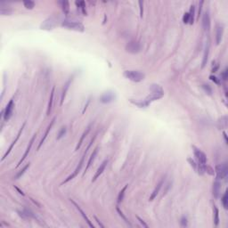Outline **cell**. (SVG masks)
Returning a JSON list of instances; mask_svg holds the SVG:
<instances>
[{
	"mask_svg": "<svg viewBox=\"0 0 228 228\" xmlns=\"http://www.w3.org/2000/svg\"><path fill=\"white\" fill-rule=\"evenodd\" d=\"M95 221L97 222V224H98V225H99V226H100L101 227H104V226H103V225L102 224L101 222H100V220H99V219H98V218H97L96 216H95Z\"/></svg>",
	"mask_w": 228,
	"mask_h": 228,
	"instance_id": "obj_46",
	"label": "cell"
},
{
	"mask_svg": "<svg viewBox=\"0 0 228 228\" xmlns=\"http://www.w3.org/2000/svg\"><path fill=\"white\" fill-rule=\"evenodd\" d=\"M115 99V94L113 92H106L103 95H102L100 97V102L102 103H109L112 102Z\"/></svg>",
	"mask_w": 228,
	"mask_h": 228,
	"instance_id": "obj_12",
	"label": "cell"
},
{
	"mask_svg": "<svg viewBox=\"0 0 228 228\" xmlns=\"http://www.w3.org/2000/svg\"><path fill=\"white\" fill-rule=\"evenodd\" d=\"M192 149H193V152H194V156L196 157V160L198 161V163H201V164H206L207 163V156L204 152L200 150L199 148H197L196 146L192 145Z\"/></svg>",
	"mask_w": 228,
	"mask_h": 228,
	"instance_id": "obj_7",
	"label": "cell"
},
{
	"mask_svg": "<svg viewBox=\"0 0 228 228\" xmlns=\"http://www.w3.org/2000/svg\"><path fill=\"white\" fill-rule=\"evenodd\" d=\"M13 187H14V189H15V190L17 191V192H19V193H20V194H22V196H24V195H25V193H24V192H22V191L21 190V189H20V188H18V187H17V186H15V185H14V186H13Z\"/></svg>",
	"mask_w": 228,
	"mask_h": 228,
	"instance_id": "obj_45",
	"label": "cell"
},
{
	"mask_svg": "<svg viewBox=\"0 0 228 228\" xmlns=\"http://www.w3.org/2000/svg\"><path fill=\"white\" fill-rule=\"evenodd\" d=\"M87 153L88 152H84V154H83V156H82V158H81V160H80V161H79V163L78 165L77 166V168H75V170H74V172L71 174V175H70L68 178H66L65 180H64V182L61 184L62 185H64V184H67L68 182H70L71 180H72L74 178H76L77 176H78V174L79 173V171L81 170V168H82V167H83V164H84V161H85V158H86V155H87Z\"/></svg>",
	"mask_w": 228,
	"mask_h": 228,
	"instance_id": "obj_4",
	"label": "cell"
},
{
	"mask_svg": "<svg viewBox=\"0 0 228 228\" xmlns=\"http://www.w3.org/2000/svg\"><path fill=\"white\" fill-rule=\"evenodd\" d=\"M36 136H37V133L32 136V138L30 139L29 141V144H28V147H27V149L25 150V152H24V154H23V156H22V158L20 160V161L18 162V164L16 166V168H18L20 165L22 164L24 161H25V159L28 157V155H29V152H30V150H31V147H32V145H33V143H34V142H35V139H36Z\"/></svg>",
	"mask_w": 228,
	"mask_h": 228,
	"instance_id": "obj_11",
	"label": "cell"
},
{
	"mask_svg": "<svg viewBox=\"0 0 228 228\" xmlns=\"http://www.w3.org/2000/svg\"><path fill=\"white\" fill-rule=\"evenodd\" d=\"M222 203H223V206L224 208L226 209L228 208V192L227 191H226V192L224 193L223 197H222Z\"/></svg>",
	"mask_w": 228,
	"mask_h": 228,
	"instance_id": "obj_32",
	"label": "cell"
},
{
	"mask_svg": "<svg viewBox=\"0 0 228 228\" xmlns=\"http://www.w3.org/2000/svg\"><path fill=\"white\" fill-rule=\"evenodd\" d=\"M163 184H164V178H162V179L159 182V184H158V185H156V187L154 188V190H153V192H152V194H151V196H150V198H149V201H150V202L153 201V200L157 197V195H158V193L160 192V191L161 189Z\"/></svg>",
	"mask_w": 228,
	"mask_h": 228,
	"instance_id": "obj_18",
	"label": "cell"
},
{
	"mask_svg": "<svg viewBox=\"0 0 228 228\" xmlns=\"http://www.w3.org/2000/svg\"><path fill=\"white\" fill-rule=\"evenodd\" d=\"M223 135H224V137H225V140H226V143H227L228 140H227V136H226V132H223Z\"/></svg>",
	"mask_w": 228,
	"mask_h": 228,
	"instance_id": "obj_48",
	"label": "cell"
},
{
	"mask_svg": "<svg viewBox=\"0 0 228 228\" xmlns=\"http://www.w3.org/2000/svg\"><path fill=\"white\" fill-rule=\"evenodd\" d=\"M202 89L205 91V93L206 94H208L209 95H212V88H211V87L209 86V85H206V84H204V85H202Z\"/></svg>",
	"mask_w": 228,
	"mask_h": 228,
	"instance_id": "obj_33",
	"label": "cell"
},
{
	"mask_svg": "<svg viewBox=\"0 0 228 228\" xmlns=\"http://www.w3.org/2000/svg\"><path fill=\"white\" fill-rule=\"evenodd\" d=\"M209 48H210V44L209 42L208 41L205 45V49H204V54H203V58H202V69H203L206 64L208 63V60H209Z\"/></svg>",
	"mask_w": 228,
	"mask_h": 228,
	"instance_id": "obj_17",
	"label": "cell"
},
{
	"mask_svg": "<svg viewBox=\"0 0 228 228\" xmlns=\"http://www.w3.org/2000/svg\"><path fill=\"white\" fill-rule=\"evenodd\" d=\"M216 174V179H224L227 177L228 175V167L226 163L219 164L216 166L215 168Z\"/></svg>",
	"mask_w": 228,
	"mask_h": 228,
	"instance_id": "obj_5",
	"label": "cell"
},
{
	"mask_svg": "<svg viewBox=\"0 0 228 228\" xmlns=\"http://www.w3.org/2000/svg\"><path fill=\"white\" fill-rule=\"evenodd\" d=\"M26 126V122H24L23 124H22V126L21 127V128H20V130H19V132H18V134H17V136H16V137H15V139L13 140V143H11V145L9 146V148H8V150H7V152H5V155L3 156V158L1 159V161H3L8 155H9V153L11 152V151L13 150V146H14V144L16 143V142L19 140V138H20V136H21V135H22V131H23V129H24V127H25Z\"/></svg>",
	"mask_w": 228,
	"mask_h": 228,
	"instance_id": "obj_9",
	"label": "cell"
},
{
	"mask_svg": "<svg viewBox=\"0 0 228 228\" xmlns=\"http://www.w3.org/2000/svg\"><path fill=\"white\" fill-rule=\"evenodd\" d=\"M181 225L182 226H187V218L183 216L182 219H181Z\"/></svg>",
	"mask_w": 228,
	"mask_h": 228,
	"instance_id": "obj_41",
	"label": "cell"
},
{
	"mask_svg": "<svg viewBox=\"0 0 228 228\" xmlns=\"http://www.w3.org/2000/svg\"><path fill=\"white\" fill-rule=\"evenodd\" d=\"M13 108H14V102H13V99H11L9 102L7 103L5 111H3V117H4L5 121H8L11 119V117L13 115Z\"/></svg>",
	"mask_w": 228,
	"mask_h": 228,
	"instance_id": "obj_8",
	"label": "cell"
},
{
	"mask_svg": "<svg viewBox=\"0 0 228 228\" xmlns=\"http://www.w3.org/2000/svg\"><path fill=\"white\" fill-rule=\"evenodd\" d=\"M213 211H214V225L215 226H217L219 224V210L216 205H214Z\"/></svg>",
	"mask_w": 228,
	"mask_h": 228,
	"instance_id": "obj_27",
	"label": "cell"
},
{
	"mask_svg": "<svg viewBox=\"0 0 228 228\" xmlns=\"http://www.w3.org/2000/svg\"><path fill=\"white\" fill-rule=\"evenodd\" d=\"M127 186H128V185H126L121 191L119 192V195H118V203H120L123 202V200H124V197H125V192H126V191L127 189Z\"/></svg>",
	"mask_w": 228,
	"mask_h": 228,
	"instance_id": "obj_26",
	"label": "cell"
},
{
	"mask_svg": "<svg viewBox=\"0 0 228 228\" xmlns=\"http://www.w3.org/2000/svg\"><path fill=\"white\" fill-rule=\"evenodd\" d=\"M116 209H117V212H118V213H119V216H121V218H122V219H123V220H124V221H125V222H126V223H127V224H128V225H129V226H131V225H130V223H129V222H128V220H127V217H126V216H125V215H124V214H123V212H122V211H121V210H120V209H119V207H118V206H117V207H116Z\"/></svg>",
	"mask_w": 228,
	"mask_h": 228,
	"instance_id": "obj_35",
	"label": "cell"
},
{
	"mask_svg": "<svg viewBox=\"0 0 228 228\" xmlns=\"http://www.w3.org/2000/svg\"><path fill=\"white\" fill-rule=\"evenodd\" d=\"M70 201H71V202H72V203H73V205H74V206H75V207H76V209H78V211H79V213H80V215H81V216H83V218H84V219H85V220H86V222H87V223H88V225L89 226H90V227H92V228H94V227H95V226H94V225H93V224H92V223H91V222H90V220H89V218H88V216H87V215H86V214H85V212H84V211H83V210H82V209H81V208H80V207H79V206H78V204H77V203L75 202H74V201H73V200H71H71H70Z\"/></svg>",
	"mask_w": 228,
	"mask_h": 228,
	"instance_id": "obj_21",
	"label": "cell"
},
{
	"mask_svg": "<svg viewBox=\"0 0 228 228\" xmlns=\"http://www.w3.org/2000/svg\"><path fill=\"white\" fill-rule=\"evenodd\" d=\"M202 28L205 31H209L210 29V17L208 12H205L202 15Z\"/></svg>",
	"mask_w": 228,
	"mask_h": 228,
	"instance_id": "obj_13",
	"label": "cell"
},
{
	"mask_svg": "<svg viewBox=\"0 0 228 228\" xmlns=\"http://www.w3.org/2000/svg\"><path fill=\"white\" fill-rule=\"evenodd\" d=\"M75 4H76L77 6H78V8H79L81 10L82 13L84 15H87V10H86V4H85V2L84 1H78V2L77 1Z\"/></svg>",
	"mask_w": 228,
	"mask_h": 228,
	"instance_id": "obj_28",
	"label": "cell"
},
{
	"mask_svg": "<svg viewBox=\"0 0 228 228\" xmlns=\"http://www.w3.org/2000/svg\"><path fill=\"white\" fill-rule=\"evenodd\" d=\"M123 76L133 82H141L145 78V75L143 72H141L139 71H134V70L125 71L123 72Z\"/></svg>",
	"mask_w": 228,
	"mask_h": 228,
	"instance_id": "obj_2",
	"label": "cell"
},
{
	"mask_svg": "<svg viewBox=\"0 0 228 228\" xmlns=\"http://www.w3.org/2000/svg\"><path fill=\"white\" fill-rule=\"evenodd\" d=\"M62 26H64L65 28H68L70 29H73V30H77V31H81L83 32L85 30V27L78 22H74V21H68V20H64L62 22Z\"/></svg>",
	"mask_w": 228,
	"mask_h": 228,
	"instance_id": "obj_3",
	"label": "cell"
},
{
	"mask_svg": "<svg viewBox=\"0 0 228 228\" xmlns=\"http://www.w3.org/2000/svg\"><path fill=\"white\" fill-rule=\"evenodd\" d=\"M203 1H202L200 4H199V11H198V17L200 18V15H201V13H202V5H203Z\"/></svg>",
	"mask_w": 228,
	"mask_h": 228,
	"instance_id": "obj_43",
	"label": "cell"
},
{
	"mask_svg": "<svg viewBox=\"0 0 228 228\" xmlns=\"http://www.w3.org/2000/svg\"><path fill=\"white\" fill-rule=\"evenodd\" d=\"M55 25H56V17L55 16H51L42 23L40 28L42 29H51Z\"/></svg>",
	"mask_w": 228,
	"mask_h": 228,
	"instance_id": "obj_10",
	"label": "cell"
},
{
	"mask_svg": "<svg viewBox=\"0 0 228 228\" xmlns=\"http://www.w3.org/2000/svg\"><path fill=\"white\" fill-rule=\"evenodd\" d=\"M54 121H55V118H54L52 120H51V122H50V124L48 125V127H47V130H46V132H45V135H44V136L42 137V139H41V141H40V143H38V148H37V150H39L40 149V147L42 146V144L44 143V142L46 141V139H47V136H48V134H49V132H50V130L52 129V127L54 126Z\"/></svg>",
	"mask_w": 228,
	"mask_h": 228,
	"instance_id": "obj_19",
	"label": "cell"
},
{
	"mask_svg": "<svg viewBox=\"0 0 228 228\" xmlns=\"http://www.w3.org/2000/svg\"><path fill=\"white\" fill-rule=\"evenodd\" d=\"M187 161H188V162L190 163L191 166H192V168H194V170L196 171V169H197V166H198V163H196V162H195V161H193L192 159H191V158H189V159H188Z\"/></svg>",
	"mask_w": 228,
	"mask_h": 228,
	"instance_id": "obj_37",
	"label": "cell"
},
{
	"mask_svg": "<svg viewBox=\"0 0 228 228\" xmlns=\"http://www.w3.org/2000/svg\"><path fill=\"white\" fill-rule=\"evenodd\" d=\"M108 162H109V161H108V160H105V161H103L102 162V164L100 165V167L98 168V169L96 170V172H95V174L94 178H93V179H92V182H95V180H96V179L99 178L102 174V172L104 171V169H105L106 166H107V164H108Z\"/></svg>",
	"mask_w": 228,
	"mask_h": 228,
	"instance_id": "obj_15",
	"label": "cell"
},
{
	"mask_svg": "<svg viewBox=\"0 0 228 228\" xmlns=\"http://www.w3.org/2000/svg\"><path fill=\"white\" fill-rule=\"evenodd\" d=\"M58 4L61 5L64 14H66V15L69 14V13H70V4H69L68 1H64H64H59Z\"/></svg>",
	"mask_w": 228,
	"mask_h": 228,
	"instance_id": "obj_25",
	"label": "cell"
},
{
	"mask_svg": "<svg viewBox=\"0 0 228 228\" xmlns=\"http://www.w3.org/2000/svg\"><path fill=\"white\" fill-rule=\"evenodd\" d=\"M29 166H30V164H29V163H28V164L26 165L25 167H23V168H22V170H20V171H19V172L15 175V177L13 178V179H19L20 178H22V175H23L26 171H27V169L29 168Z\"/></svg>",
	"mask_w": 228,
	"mask_h": 228,
	"instance_id": "obj_29",
	"label": "cell"
},
{
	"mask_svg": "<svg viewBox=\"0 0 228 228\" xmlns=\"http://www.w3.org/2000/svg\"><path fill=\"white\" fill-rule=\"evenodd\" d=\"M92 126H93V124L91 123V124H89V126L87 128H86V130L83 132V134H82V136H81V137H80V139H79V141H78V144H77V146H76V150L75 151H78L80 147H81V145H82V143H83V142H84V140H85V138H86V136L88 135V133L90 132V130H91V127H92Z\"/></svg>",
	"mask_w": 228,
	"mask_h": 228,
	"instance_id": "obj_20",
	"label": "cell"
},
{
	"mask_svg": "<svg viewBox=\"0 0 228 228\" xmlns=\"http://www.w3.org/2000/svg\"><path fill=\"white\" fill-rule=\"evenodd\" d=\"M89 102H90V99H88V102H87V104L85 105V107H84V110H83L82 113H85V112H86V110H87V108H88V105L89 104Z\"/></svg>",
	"mask_w": 228,
	"mask_h": 228,
	"instance_id": "obj_47",
	"label": "cell"
},
{
	"mask_svg": "<svg viewBox=\"0 0 228 228\" xmlns=\"http://www.w3.org/2000/svg\"><path fill=\"white\" fill-rule=\"evenodd\" d=\"M71 82H72V78H70L66 81V83L64 84V88H63V92H62V95H61V102H60V105H63V103H64V99H65L66 95H67V92H68V90H69V88H70V86H71Z\"/></svg>",
	"mask_w": 228,
	"mask_h": 228,
	"instance_id": "obj_14",
	"label": "cell"
},
{
	"mask_svg": "<svg viewBox=\"0 0 228 228\" xmlns=\"http://www.w3.org/2000/svg\"><path fill=\"white\" fill-rule=\"evenodd\" d=\"M12 13V10L11 9H4V8H2L1 7V9H0V13L2 14V15H5V14H10V13Z\"/></svg>",
	"mask_w": 228,
	"mask_h": 228,
	"instance_id": "obj_39",
	"label": "cell"
},
{
	"mask_svg": "<svg viewBox=\"0 0 228 228\" xmlns=\"http://www.w3.org/2000/svg\"><path fill=\"white\" fill-rule=\"evenodd\" d=\"M220 192H221V183L219 182L218 179H216V181L213 184V195L215 198L219 197Z\"/></svg>",
	"mask_w": 228,
	"mask_h": 228,
	"instance_id": "obj_23",
	"label": "cell"
},
{
	"mask_svg": "<svg viewBox=\"0 0 228 228\" xmlns=\"http://www.w3.org/2000/svg\"><path fill=\"white\" fill-rule=\"evenodd\" d=\"M227 69H225L224 71L222 72V78H223V80H226V79H227Z\"/></svg>",
	"mask_w": 228,
	"mask_h": 228,
	"instance_id": "obj_42",
	"label": "cell"
},
{
	"mask_svg": "<svg viewBox=\"0 0 228 228\" xmlns=\"http://www.w3.org/2000/svg\"><path fill=\"white\" fill-rule=\"evenodd\" d=\"M188 13H189V15H190V24H192L194 22V16H195V6H194V5H191L190 11Z\"/></svg>",
	"mask_w": 228,
	"mask_h": 228,
	"instance_id": "obj_30",
	"label": "cell"
},
{
	"mask_svg": "<svg viewBox=\"0 0 228 228\" xmlns=\"http://www.w3.org/2000/svg\"><path fill=\"white\" fill-rule=\"evenodd\" d=\"M209 78H210V80H212L213 82H215L216 84H220V80L216 78V76H213V75H211V76L209 77Z\"/></svg>",
	"mask_w": 228,
	"mask_h": 228,
	"instance_id": "obj_40",
	"label": "cell"
},
{
	"mask_svg": "<svg viewBox=\"0 0 228 228\" xmlns=\"http://www.w3.org/2000/svg\"><path fill=\"white\" fill-rule=\"evenodd\" d=\"M151 95H148L145 99H143V101L146 102V104L149 106L150 103L153 101L159 100L161 98H162L164 96V91L161 88L159 85H152L151 87Z\"/></svg>",
	"mask_w": 228,
	"mask_h": 228,
	"instance_id": "obj_1",
	"label": "cell"
},
{
	"mask_svg": "<svg viewBox=\"0 0 228 228\" xmlns=\"http://www.w3.org/2000/svg\"><path fill=\"white\" fill-rule=\"evenodd\" d=\"M54 90H55V88L54 86L52 88V90H51V94H50V97H49V101H48V105H47V115L49 116L51 113V111H52V108H53V102H54Z\"/></svg>",
	"mask_w": 228,
	"mask_h": 228,
	"instance_id": "obj_24",
	"label": "cell"
},
{
	"mask_svg": "<svg viewBox=\"0 0 228 228\" xmlns=\"http://www.w3.org/2000/svg\"><path fill=\"white\" fill-rule=\"evenodd\" d=\"M98 149H99L98 147L95 148V150L93 151L92 154L90 155V157H89V159H88V163H87V167H86V170H85L84 175H85V174H86V172L88 170L89 168L91 167V165L93 164V162H94V161H95V157H96V155H97V153H98Z\"/></svg>",
	"mask_w": 228,
	"mask_h": 228,
	"instance_id": "obj_22",
	"label": "cell"
},
{
	"mask_svg": "<svg viewBox=\"0 0 228 228\" xmlns=\"http://www.w3.org/2000/svg\"><path fill=\"white\" fill-rule=\"evenodd\" d=\"M142 49V46L137 41H130L126 46V51L130 54H138Z\"/></svg>",
	"mask_w": 228,
	"mask_h": 228,
	"instance_id": "obj_6",
	"label": "cell"
},
{
	"mask_svg": "<svg viewBox=\"0 0 228 228\" xmlns=\"http://www.w3.org/2000/svg\"><path fill=\"white\" fill-rule=\"evenodd\" d=\"M23 5L27 9H33L35 7V2L31 1V0H26L23 1Z\"/></svg>",
	"mask_w": 228,
	"mask_h": 228,
	"instance_id": "obj_31",
	"label": "cell"
},
{
	"mask_svg": "<svg viewBox=\"0 0 228 228\" xmlns=\"http://www.w3.org/2000/svg\"><path fill=\"white\" fill-rule=\"evenodd\" d=\"M223 34H224V26L218 25L216 26V45H219L220 42L222 41V38H223Z\"/></svg>",
	"mask_w": 228,
	"mask_h": 228,
	"instance_id": "obj_16",
	"label": "cell"
},
{
	"mask_svg": "<svg viewBox=\"0 0 228 228\" xmlns=\"http://www.w3.org/2000/svg\"><path fill=\"white\" fill-rule=\"evenodd\" d=\"M136 218L138 219V221H139L140 223H141V224H142V225H143V226L144 227H146V228L148 227V226H147V225L145 224V222H144V221H143V220L142 218H140L139 216H136Z\"/></svg>",
	"mask_w": 228,
	"mask_h": 228,
	"instance_id": "obj_44",
	"label": "cell"
},
{
	"mask_svg": "<svg viewBox=\"0 0 228 228\" xmlns=\"http://www.w3.org/2000/svg\"><path fill=\"white\" fill-rule=\"evenodd\" d=\"M183 22L184 23L187 24V23H190V15H189V13H185L184 17H183Z\"/></svg>",
	"mask_w": 228,
	"mask_h": 228,
	"instance_id": "obj_36",
	"label": "cell"
},
{
	"mask_svg": "<svg viewBox=\"0 0 228 228\" xmlns=\"http://www.w3.org/2000/svg\"><path fill=\"white\" fill-rule=\"evenodd\" d=\"M66 132H67V129H66V127H63L61 129H60V131H59V133H58V135H57V140H60L62 137H64V136H65V134H66Z\"/></svg>",
	"mask_w": 228,
	"mask_h": 228,
	"instance_id": "obj_34",
	"label": "cell"
},
{
	"mask_svg": "<svg viewBox=\"0 0 228 228\" xmlns=\"http://www.w3.org/2000/svg\"><path fill=\"white\" fill-rule=\"evenodd\" d=\"M138 4H139L140 8V17L143 18V1H139Z\"/></svg>",
	"mask_w": 228,
	"mask_h": 228,
	"instance_id": "obj_38",
	"label": "cell"
}]
</instances>
